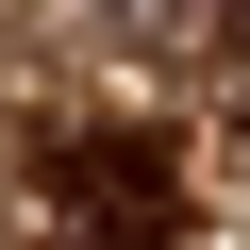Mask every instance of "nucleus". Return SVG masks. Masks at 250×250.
I'll use <instances>...</instances> for the list:
<instances>
[{
  "mask_svg": "<svg viewBox=\"0 0 250 250\" xmlns=\"http://www.w3.org/2000/svg\"><path fill=\"white\" fill-rule=\"evenodd\" d=\"M50 200H67L100 250H167V233H184V167H167V134H50Z\"/></svg>",
  "mask_w": 250,
  "mask_h": 250,
  "instance_id": "nucleus-1",
  "label": "nucleus"
},
{
  "mask_svg": "<svg viewBox=\"0 0 250 250\" xmlns=\"http://www.w3.org/2000/svg\"><path fill=\"white\" fill-rule=\"evenodd\" d=\"M117 50L167 83H233L250 67V0H117Z\"/></svg>",
  "mask_w": 250,
  "mask_h": 250,
  "instance_id": "nucleus-2",
  "label": "nucleus"
},
{
  "mask_svg": "<svg viewBox=\"0 0 250 250\" xmlns=\"http://www.w3.org/2000/svg\"><path fill=\"white\" fill-rule=\"evenodd\" d=\"M217 150H233V167H250V67H233V100H217Z\"/></svg>",
  "mask_w": 250,
  "mask_h": 250,
  "instance_id": "nucleus-3",
  "label": "nucleus"
}]
</instances>
